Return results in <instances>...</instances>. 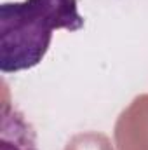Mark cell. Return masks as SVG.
<instances>
[{
	"instance_id": "6da1fadb",
	"label": "cell",
	"mask_w": 148,
	"mask_h": 150,
	"mask_svg": "<svg viewBox=\"0 0 148 150\" xmlns=\"http://www.w3.org/2000/svg\"><path fill=\"white\" fill-rule=\"evenodd\" d=\"M85 19L77 0H23L0 5V72L16 74L45 58L56 30L77 32Z\"/></svg>"
},
{
	"instance_id": "7a4b0ae2",
	"label": "cell",
	"mask_w": 148,
	"mask_h": 150,
	"mask_svg": "<svg viewBox=\"0 0 148 150\" xmlns=\"http://www.w3.org/2000/svg\"><path fill=\"white\" fill-rule=\"evenodd\" d=\"M0 150H40L33 124L18 107L4 103Z\"/></svg>"
}]
</instances>
